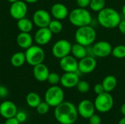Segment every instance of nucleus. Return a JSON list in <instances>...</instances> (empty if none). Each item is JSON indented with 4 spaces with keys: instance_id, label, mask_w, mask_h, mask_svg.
<instances>
[{
    "instance_id": "nucleus-1",
    "label": "nucleus",
    "mask_w": 125,
    "mask_h": 124,
    "mask_svg": "<svg viewBox=\"0 0 125 124\" xmlns=\"http://www.w3.org/2000/svg\"><path fill=\"white\" fill-rule=\"evenodd\" d=\"M54 116L61 124H73L78 119L77 107L70 102L64 101L55 107Z\"/></svg>"
},
{
    "instance_id": "nucleus-2",
    "label": "nucleus",
    "mask_w": 125,
    "mask_h": 124,
    "mask_svg": "<svg viewBox=\"0 0 125 124\" xmlns=\"http://www.w3.org/2000/svg\"><path fill=\"white\" fill-rule=\"evenodd\" d=\"M121 20L119 12L112 7H105L97 14L98 23L105 29L116 28Z\"/></svg>"
},
{
    "instance_id": "nucleus-3",
    "label": "nucleus",
    "mask_w": 125,
    "mask_h": 124,
    "mask_svg": "<svg viewBox=\"0 0 125 124\" xmlns=\"http://www.w3.org/2000/svg\"><path fill=\"white\" fill-rule=\"evenodd\" d=\"M68 18L70 23L76 27H82L90 25L92 21V16L86 8L77 7L69 12Z\"/></svg>"
},
{
    "instance_id": "nucleus-4",
    "label": "nucleus",
    "mask_w": 125,
    "mask_h": 124,
    "mask_svg": "<svg viewBox=\"0 0 125 124\" xmlns=\"http://www.w3.org/2000/svg\"><path fill=\"white\" fill-rule=\"evenodd\" d=\"M96 38V30L90 25L78 27L75 33V42L86 47L92 45L94 43Z\"/></svg>"
},
{
    "instance_id": "nucleus-5",
    "label": "nucleus",
    "mask_w": 125,
    "mask_h": 124,
    "mask_svg": "<svg viewBox=\"0 0 125 124\" xmlns=\"http://www.w3.org/2000/svg\"><path fill=\"white\" fill-rule=\"evenodd\" d=\"M64 99V93L63 89L56 86H52L47 89L45 94V101L53 107H56Z\"/></svg>"
},
{
    "instance_id": "nucleus-6",
    "label": "nucleus",
    "mask_w": 125,
    "mask_h": 124,
    "mask_svg": "<svg viewBox=\"0 0 125 124\" xmlns=\"http://www.w3.org/2000/svg\"><path fill=\"white\" fill-rule=\"evenodd\" d=\"M25 56L26 62L32 67L43 63L45 57L44 50L38 45H31L27 48Z\"/></svg>"
},
{
    "instance_id": "nucleus-7",
    "label": "nucleus",
    "mask_w": 125,
    "mask_h": 124,
    "mask_svg": "<svg viewBox=\"0 0 125 124\" xmlns=\"http://www.w3.org/2000/svg\"><path fill=\"white\" fill-rule=\"evenodd\" d=\"M114 103V101L112 95L105 91L98 94L94 102L96 110L102 113L109 112L112 109Z\"/></svg>"
},
{
    "instance_id": "nucleus-8",
    "label": "nucleus",
    "mask_w": 125,
    "mask_h": 124,
    "mask_svg": "<svg viewBox=\"0 0 125 124\" xmlns=\"http://www.w3.org/2000/svg\"><path fill=\"white\" fill-rule=\"evenodd\" d=\"M72 44L67 39H59L56 41L52 47V54L56 58L61 59L71 53Z\"/></svg>"
},
{
    "instance_id": "nucleus-9",
    "label": "nucleus",
    "mask_w": 125,
    "mask_h": 124,
    "mask_svg": "<svg viewBox=\"0 0 125 124\" xmlns=\"http://www.w3.org/2000/svg\"><path fill=\"white\" fill-rule=\"evenodd\" d=\"M93 53L95 57L105 58L111 55L113 47L111 44L105 40L98 41L92 45Z\"/></svg>"
},
{
    "instance_id": "nucleus-10",
    "label": "nucleus",
    "mask_w": 125,
    "mask_h": 124,
    "mask_svg": "<svg viewBox=\"0 0 125 124\" xmlns=\"http://www.w3.org/2000/svg\"><path fill=\"white\" fill-rule=\"evenodd\" d=\"M28 12V7L24 1H17L12 3L10 8V15L15 20L25 18Z\"/></svg>"
},
{
    "instance_id": "nucleus-11",
    "label": "nucleus",
    "mask_w": 125,
    "mask_h": 124,
    "mask_svg": "<svg viewBox=\"0 0 125 124\" xmlns=\"http://www.w3.org/2000/svg\"><path fill=\"white\" fill-rule=\"evenodd\" d=\"M33 23L39 28L48 27L51 21V16L50 13L42 9L37 10L34 12L32 17Z\"/></svg>"
},
{
    "instance_id": "nucleus-12",
    "label": "nucleus",
    "mask_w": 125,
    "mask_h": 124,
    "mask_svg": "<svg viewBox=\"0 0 125 124\" xmlns=\"http://www.w3.org/2000/svg\"><path fill=\"white\" fill-rule=\"evenodd\" d=\"M78 113L80 116L83 118L89 119L95 113V106L94 102L89 99H83L78 104L77 107Z\"/></svg>"
},
{
    "instance_id": "nucleus-13",
    "label": "nucleus",
    "mask_w": 125,
    "mask_h": 124,
    "mask_svg": "<svg viewBox=\"0 0 125 124\" xmlns=\"http://www.w3.org/2000/svg\"><path fill=\"white\" fill-rule=\"evenodd\" d=\"M97 67V60L94 57L86 56L78 61V71L82 74H89Z\"/></svg>"
},
{
    "instance_id": "nucleus-14",
    "label": "nucleus",
    "mask_w": 125,
    "mask_h": 124,
    "mask_svg": "<svg viewBox=\"0 0 125 124\" xmlns=\"http://www.w3.org/2000/svg\"><path fill=\"white\" fill-rule=\"evenodd\" d=\"M59 66L64 72H78V59L70 55L61 58Z\"/></svg>"
},
{
    "instance_id": "nucleus-15",
    "label": "nucleus",
    "mask_w": 125,
    "mask_h": 124,
    "mask_svg": "<svg viewBox=\"0 0 125 124\" xmlns=\"http://www.w3.org/2000/svg\"><path fill=\"white\" fill-rule=\"evenodd\" d=\"M79 75L78 72H64L61 76L60 83L66 88H72L76 87L79 82Z\"/></svg>"
},
{
    "instance_id": "nucleus-16",
    "label": "nucleus",
    "mask_w": 125,
    "mask_h": 124,
    "mask_svg": "<svg viewBox=\"0 0 125 124\" xmlns=\"http://www.w3.org/2000/svg\"><path fill=\"white\" fill-rule=\"evenodd\" d=\"M17 112V106L11 101L6 100L0 104V115L5 119L15 117Z\"/></svg>"
},
{
    "instance_id": "nucleus-17",
    "label": "nucleus",
    "mask_w": 125,
    "mask_h": 124,
    "mask_svg": "<svg viewBox=\"0 0 125 124\" xmlns=\"http://www.w3.org/2000/svg\"><path fill=\"white\" fill-rule=\"evenodd\" d=\"M53 33L48 27L39 28L34 34V40L39 45H45L49 43L52 39Z\"/></svg>"
},
{
    "instance_id": "nucleus-18",
    "label": "nucleus",
    "mask_w": 125,
    "mask_h": 124,
    "mask_svg": "<svg viewBox=\"0 0 125 124\" xmlns=\"http://www.w3.org/2000/svg\"><path fill=\"white\" fill-rule=\"evenodd\" d=\"M69 10L67 7L62 3H56L53 4L51 9V13L52 16L57 20H62L68 17Z\"/></svg>"
},
{
    "instance_id": "nucleus-19",
    "label": "nucleus",
    "mask_w": 125,
    "mask_h": 124,
    "mask_svg": "<svg viewBox=\"0 0 125 124\" xmlns=\"http://www.w3.org/2000/svg\"><path fill=\"white\" fill-rule=\"evenodd\" d=\"M49 74V69L43 63L39 64L33 67V75L34 78L39 82L47 81Z\"/></svg>"
},
{
    "instance_id": "nucleus-20",
    "label": "nucleus",
    "mask_w": 125,
    "mask_h": 124,
    "mask_svg": "<svg viewBox=\"0 0 125 124\" xmlns=\"http://www.w3.org/2000/svg\"><path fill=\"white\" fill-rule=\"evenodd\" d=\"M16 42L21 48L26 50L32 45L33 38L31 35L28 32H21L17 36Z\"/></svg>"
},
{
    "instance_id": "nucleus-21",
    "label": "nucleus",
    "mask_w": 125,
    "mask_h": 124,
    "mask_svg": "<svg viewBox=\"0 0 125 124\" xmlns=\"http://www.w3.org/2000/svg\"><path fill=\"white\" fill-rule=\"evenodd\" d=\"M73 56H74L76 59H81L87 56V50L86 47L82 45L79 43H75L72 45L71 53Z\"/></svg>"
},
{
    "instance_id": "nucleus-22",
    "label": "nucleus",
    "mask_w": 125,
    "mask_h": 124,
    "mask_svg": "<svg viewBox=\"0 0 125 124\" xmlns=\"http://www.w3.org/2000/svg\"><path fill=\"white\" fill-rule=\"evenodd\" d=\"M102 85L103 86L105 92L111 93L116 88L117 86V79L114 75H107L103 79Z\"/></svg>"
},
{
    "instance_id": "nucleus-23",
    "label": "nucleus",
    "mask_w": 125,
    "mask_h": 124,
    "mask_svg": "<svg viewBox=\"0 0 125 124\" xmlns=\"http://www.w3.org/2000/svg\"><path fill=\"white\" fill-rule=\"evenodd\" d=\"M33 23H34L32 21H31L29 19H28L25 17V18L18 20L17 26H18V29L21 31V32L29 33L33 29Z\"/></svg>"
},
{
    "instance_id": "nucleus-24",
    "label": "nucleus",
    "mask_w": 125,
    "mask_h": 124,
    "mask_svg": "<svg viewBox=\"0 0 125 124\" xmlns=\"http://www.w3.org/2000/svg\"><path fill=\"white\" fill-rule=\"evenodd\" d=\"M41 102V97L35 92H30L26 96V102L31 108H36Z\"/></svg>"
},
{
    "instance_id": "nucleus-25",
    "label": "nucleus",
    "mask_w": 125,
    "mask_h": 124,
    "mask_svg": "<svg viewBox=\"0 0 125 124\" xmlns=\"http://www.w3.org/2000/svg\"><path fill=\"white\" fill-rule=\"evenodd\" d=\"M10 62L12 65L15 67H22L24 64V63L26 62L25 53H23V52L15 53L10 58Z\"/></svg>"
},
{
    "instance_id": "nucleus-26",
    "label": "nucleus",
    "mask_w": 125,
    "mask_h": 124,
    "mask_svg": "<svg viewBox=\"0 0 125 124\" xmlns=\"http://www.w3.org/2000/svg\"><path fill=\"white\" fill-rule=\"evenodd\" d=\"M48 28L50 29V31L53 34H59L62 31L63 25L62 23L61 20H57V19H54V20H51Z\"/></svg>"
},
{
    "instance_id": "nucleus-27",
    "label": "nucleus",
    "mask_w": 125,
    "mask_h": 124,
    "mask_svg": "<svg viewBox=\"0 0 125 124\" xmlns=\"http://www.w3.org/2000/svg\"><path fill=\"white\" fill-rule=\"evenodd\" d=\"M105 0H91L89 7L92 11L99 12L105 7Z\"/></svg>"
},
{
    "instance_id": "nucleus-28",
    "label": "nucleus",
    "mask_w": 125,
    "mask_h": 124,
    "mask_svg": "<svg viewBox=\"0 0 125 124\" xmlns=\"http://www.w3.org/2000/svg\"><path fill=\"white\" fill-rule=\"evenodd\" d=\"M111 55L119 59H122L125 58V45H119L113 48Z\"/></svg>"
},
{
    "instance_id": "nucleus-29",
    "label": "nucleus",
    "mask_w": 125,
    "mask_h": 124,
    "mask_svg": "<svg viewBox=\"0 0 125 124\" xmlns=\"http://www.w3.org/2000/svg\"><path fill=\"white\" fill-rule=\"evenodd\" d=\"M50 107L51 106L45 102H41L38 105L37 107H36V110H37V112L38 114L40 115H45L48 113L49 110H50Z\"/></svg>"
},
{
    "instance_id": "nucleus-30",
    "label": "nucleus",
    "mask_w": 125,
    "mask_h": 124,
    "mask_svg": "<svg viewBox=\"0 0 125 124\" xmlns=\"http://www.w3.org/2000/svg\"><path fill=\"white\" fill-rule=\"evenodd\" d=\"M76 88L79 92L82 94H86L89 91L90 85L86 80H79V82L78 83L76 86Z\"/></svg>"
},
{
    "instance_id": "nucleus-31",
    "label": "nucleus",
    "mask_w": 125,
    "mask_h": 124,
    "mask_svg": "<svg viewBox=\"0 0 125 124\" xmlns=\"http://www.w3.org/2000/svg\"><path fill=\"white\" fill-rule=\"evenodd\" d=\"M61 76L56 72H50L47 81L52 86H56L60 83Z\"/></svg>"
},
{
    "instance_id": "nucleus-32",
    "label": "nucleus",
    "mask_w": 125,
    "mask_h": 124,
    "mask_svg": "<svg viewBox=\"0 0 125 124\" xmlns=\"http://www.w3.org/2000/svg\"><path fill=\"white\" fill-rule=\"evenodd\" d=\"M15 117L18 119V121L20 122V124L24 123L27 119V114L24 111H18V110Z\"/></svg>"
},
{
    "instance_id": "nucleus-33",
    "label": "nucleus",
    "mask_w": 125,
    "mask_h": 124,
    "mask_svg": "<svg viewBox=\"0 0 125 124\" xmlns=\"http://www.w3.org/2000/svg\"><path fill=\"white\" fill-rule=\"evenodd\" d=\"M89 121L90 124H101V118L100 115H96L95 113L93 114L89 118Z\"/></svg>"
},
{
    "instance_id": "nucleus-34",
    "label": "nucleus",
    "mask_w": 125,
    "mask_h": 124,
    "mask_svg": "<svg viewBox=\"0 0 125 124\" xmlns=\"http://www.w3.org/2000/svg\"><path fill=\"white\" fill-rule=\"evenodd\" d=\"M91 0H76V3L77 5L79 7H82V8H87L88 7H89Z\"/></svg>"
},
{
    "instance_id": "nucleus-35",
    "label": "nucleus",
    "mask_w": 125,
    "mask_h": 124,
    "mask_svg": "<svg viewBox=\"0 0 125 124\" xmlns=\"http://www.w3.org/2000/svg\"><path fill=\"white\" fill-rule=\"evenodd\" d=\"M94 91L97 95L105 92V89H104L103 86L102 85V83H97V84L94 85Z\"/></svg>"
},
{
    "instance_id": "nucleus-36",
    "label": "nucleus",
    "mask_w": 125,
    "mask_h": 124,
    "mask_svg": "<svg viewBox=\"0 0 125 124\" xmlns=\"http://www.w3.org/2000/svg\"><path fill=\"white\" fill-rule=\"evenodd\" d=\"M8 95V89L4 86H0V98L4 99Z\"/></svg>"
},
{
    "instance_id": "nucleus-37",
    "label": "nucleus",
    "mask_w": 125,
    "mask_h": 124,
    "mask_svg": "<svg viewBox=\"0 0 125 124\" xmlns=\"http://www.w3.org/2000/svg\"><path fill=\"white\" fill-rule=\"evenodd\" d=\"M4 124H20V122L18 121V119L15 117H12L6 119Z\"/></svg>"
},
{
    "instance_id": "nucleus-38",
    "label": "nucleus",
    "mask_w": 125,
    "mask_h": 124,
    "mask_svg": "<svg viewBox=\"0 0 125 124\" xmlns=\"http://www.w3.org/2000/svg\"><path fill=\"white\" fill-rule=\"evenodd\" d=\"M118 28H119V31L122 34L125 35V20H122L118 26Z\"/></svg>"
},
{
    "instance_id": "nucleus-39",
    "label": "nucleus",
    "mask_w": 125,
    "mask_h": 124,
    "mask_svg": "<svg viewBox=\"0 0 125 124\" xmlns=\"http://www.w3.org/2000/svg\"><path fill=\"white\" fill-rule=\"evenodd\" d=\"M120 110H121V113L123 115V116H125V103L122 105Z\"/></svg>"
},
{
    "instance_id": "nucleus-40",
    "label": "nucleus",
    "mask_w": 125,
    "mask_h": 124,
    "mask_svg": "<svg viewBox=\"0 0 125 124\" xmlns=\"http://www.w3.org/2000/svg\"><path fill=\"white\" fill-rule=\"evenodd\" d=\"M26 3H29V4H33V3H35L37 2L38 0H23Z\"/></svg>"
},
{
    "instance_id": "nucleus-41",
    "label": "nucleus",
    "mask_w": 125,
    "mask_h": 124,
    "mask_svg": "<svg viewBox=\"0 0 125 124\" xmlns=\"http://www.w3.org/2000/svg\"><path fill=\"white\" fill-rule=\"evenodd\" d=\"M118 124H125V116H124V117L119 121Z\"/></svg>"
},
{
    "instance_id": "nucleus-42",
    "label": "nucleus",
    "mask_w": 125,
    "mask_h": 124,
    "mask_svg": "<svg viewBox=\"0 0 125 124\" xmlns=\"http://www.w3.org/2000/svg\"><path fill=\"white\" fill-rule=\"evenodd\" d=\"M122 14L124 15V16H125V4L123 5V7H122Z\"/></svg>"
},
{
    "instance_id": "nucleus-43",
    "label": "nucleus",
    "mask_w": 125,
    "mask_h": 124,
    "mask_svg": "<svg viewBox=\"0 0 125 124\" xmlns=\"http://www.w3.org/2000/svg\"><path fill=\"white\" fill-rule=\"evenodd\" d=\"M10 3H14V2H15V1H18V0H7Z\"/></svg>"
},
{
    "instance_id": "nucleus-44",
    "label": "nucleus",
    "mask_w": 125,
    "mask_h": 124,
    "mask_svg": "<svg viewBox=\"0 0 125 124\" xmlns=\"http://www.w3.org/2000/svg\"></svg>"
}]
</instances>
